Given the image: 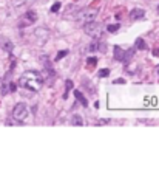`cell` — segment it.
<instances>
[{
    "instance_id": "obj_5",
    "label": "cell",
    "mask_w": 159,
    "mask_h": 169,
    "mask_svg": "<svg viewBox=\"0 0 159 169\" xmlns=\"http://www.w3.org/2000/svg\"><path fill=\"white\" fill-rule=\"evenodd\" d=\"M37 22V12L36 11H26L23 16L20 17V22H19V26L20 28H26V26L33 25Z\"/></svg>"
},
{
    "instance_id": "obj_4",
    "label": "cell",
    "mask_w": 159,
    "mask_h": 169,
    "mask_svg": "<svg viewBox=\"0 0 159 169\" xmlns=\"http://www.w3.org/2000/svg\"><path fill=\"white\" fill-rule=\"evenodd\" d=\"M28 113H29V110L28 107H26V104L23 103H19V104H16L14 106V109H12V118L16 119V121H25L26 118H28Z\"/></svg>"
},
{
    "instance_id": "obj_3",
    "label": "cell",
    "mask_w": 159,
    "mask_h": 169,
    "mask_svg": "<svg viewBox=\"0 0 159 169\" xmlns=\"http://www.w3.org/2000/svg\"><path fill=\"white\" fill-rule=\"evenodd\" d=\"M84 31L88 34V36L97 39V37H101V34H102V25L97 23L96 20L87 22V23H84Z\"/></svg>"
},
{
    "instance_id": "obj_24",
    "label": "cell",
    "mask_w": 159,
    "mask_h": 169,
    "mask_svg": "<svg viewBox=\"0 0 159 169\" xmlns=\"http://www.w3.org/2000/svg\"><path fill=\"white\" fill-rule=\"evenodd\" d=\"M158 14H159V6H158Z\"/></svg>"
},
{
    "instance_id": "obj_15",
    "label": "cell",
    "mask_w": 159,
    "mask_h": 169,
    "mask_svg": "<svg viewBox=\"0 0 159 169\" xmlns=\"http://www.w3.org/2000/svg\"><path fill=\"white\" fill-rule=\"evenodd\" d=\"M107 30L110 31V33H116V31L119 30V23H116V25H108Z\"/></svg>"
},
{
    "instance_id": "obj_25",
    "label": "cell",
    "mask_w": 159,
    "mask_h": 169,
    "mask_svg": "<svg viewBox=\"0 0 159 169\" xmlns=\"http://www.w3.org/2000/svg\"><path fill=\"white\" fill-rule=\"evenodd\" d=\"M0 86H2V82H0Z\"/></svg>"
},
{
    "instance_id": "obj_20",
    "label": "cell",
    "mask_w": 159,
    "mask_h": 169,
    "mask_svg": "<svg viewBox=\"0 0 159 169\" xmlns=\"http://www.w3.org/2000/svg\"><path fill=\"white\" fill-rule=\"evenodd\" d=\"M16 88H17L16 84H14V82H10V90H11V92H16Z\"/></svg>"
},
{
    "instance_id": "obj_18",
    "label": "cell",
    "mask_w": 159,
    "mask_h": 169,
    "mask_svg": "<svg viewBox=\"0 0 159 169\" xmlns=\"http://www.w3.org/2000/svg\"><path fill=\"white\" fill-rule=\"evenodd\" d=\"M59 10H60V3L56 2V3H54V5L51 6V12H56V11H59Z\"/></svg>"
},
{
    "instance_id": "obj_9",
    "label": "cell",
    "mask_w": 159,
    "mask_h": 169,
    "mask_svg": "<svg viewBox=\"0 0 159 169\" xmlns=\"http://www.w3.org/2000/svg\"><path fill=\"white\" fill-rule=\"evenodd\" d=\"M70 124L71 126H84V119H82V117H79V115H74V117L70 119Z\"/></svg>"
},
{
    "instance_id": "obj_8",
    "label": "cell",
    "mask_w": 159,
    "mask_h": 169,
    "mask_svg": "<svg viewBox=\"0 0 159 169\" xmlns=\"http://www.w3.org/2000/svg\"><path fill=\"white\" fill-rule=\"evenodd\" d=\"M133 54H134V48H130V50H127V51H124V57H122V62L124 64H128V61L133 57Z\"/></svg>"
},
{
    "instance_id": "obj_16",
    "label": "cell",
    "mask_w": 159,
    "mask_h": 169,
    "mask_svg": "<svg viewBox=\"0 0 159 169\" xmlns=\"http://www.w3.org/2000/svg\"><path fill=\"white\" fill-rule=\"evenodd\" d=\"M108 74H110V70H108V68H103V70H101V72H99V78H105V76H108Z\"/></svg>"
},
{
    "instance_id": "obj_11",
    "label": "cell",
    "mask_w": 159,
    "mask_h": 169,
    "mask_svg": "<svg viewBox=\"0 0 159 169\" xmlns=\"http://www.w3.org/2000/svg\"><path fill=\"white\" fill-rule=\"evenodd\" d=\"M96 64H97V57H88L87 59V68L88 70H93L94 67H96Z\"/></svg>"
},
{
    "instance_id": "obj_6",
    "label": "cell",
    "mask_w": 159,
    "mask_h": 169,
    "mask_svg": "<svg viewBox=\"0 0 159 169\" xmlns=\"http://www.w3.org/2000/svg\"><path fill=\"white\" fill-rule=\"evenodd\" d=\"M145 17V11L140 10V8H134V10H131L130 12V19L131 20H140Z\"/></svg>"
},
{
    "instance_id": "obj_1",
    "label": "cell",
    "mask_w": 159,
    "mask_h": 169,
    "mask_svg": "<svg viewBox=\"0 0 159 169\" xmlns=\"http://www.w3.org/2000/svg\"><path fill=\"white\" fill-rule=\"evenodd\" d=\"M20 87L26 88V90L29 92H39L40 88H42L43 86V78L42 74H40L39 72H33V70H29V72H25L23 74L20 76Z\"/></svg>"
},
{
    "instance_id": "obj_21",
    "label": "cell",
    "mask_w": 159,
    "mask_h": 169,
    "mask_svg": "<svg viewBox=\"0 0 159 169\" xmlns=\"http://www.w3.org/2000/svg\"><path fill=\"white\" fill-rule=\"evenodd\" d=\"M114 84H125V81H124V79H116Z\"/></svg>"
},
{
    "instance_id": "obj_10",
    "label": "cell",
    "mask_w": 159,
    "mask_h": 169,
    "mask_svg": "<svg viewBox=\"0 0 159 169\" xmlns=\"http://www.w3.org/2000/svg\"><path fill=\"white\" fill-rule=\"evenodd\" d=\"M74 95H76V98H77V101H79V103L82 104L84 107H87V106H88V103H87V99H85V96L82 95V92L76 90V92H74Z\"/></svg>"
},
{
    "instance_id": "obj_12",
    "label": "cell",
    "mask_w": 159,
    "mask_h": 169,
    "mask_svg": "<svg viewBox=\"0 0 159 169\" xmlns=\"http://www.w3.org/2000/svg\"><path fill=\"white\" fill-rule=\"evenodd\" d=\"M122 57H124V50L121 47H114V59L122 61Z\"/></svg>"
},
{
    "instance_id": "obj_13",
    "label": "cell",
    "mask_w": 159,
    "mask_h": 169,
    "mask_svg": "<svg viewBox=\"0 0 159 169\" xmlns=\"http://www.w3.org/2000/svg\"><path fill=\"white\" fill-rule=\"evenodd\" d=\"M73 86H74V84H73L71 79H68V81L65 82V95H63V98H65V99L68 98V92H70L71 88H73Z\"/></svg>"
},
{
    "instance_id": "obj_19",
    "label": "cell",
    "mask_w": 159,
    "mask_h": 169,
    "mask_svg": "<svg viewBox=\"0 0 159 169\" xmlns=\"http://www.w3.org/2000/svg\"><path fill=\"white\" fill-rule=\"evenodd\" d=\"M3 47H5V50H6V51H10V53H11V50H12V43H11L10 41L5 42V45H3Z\"/></svg>"
},
{
    "instance_id": "obj_7",
    "label": "cell",
    "mask_w": 159,
    "mask_h": 169,
    "mask_svg": "<svg viewBox=\"0 0 159 169\" xmlns=\"http://www.w3.org/2000/svg\"><path fill=\"white\" fill-rule=\"evenodd\" d=\"M36 37H39L42 43H43V42H47V41H48V37H49L48 30H45V28H37V30H36Z\"/></svg>"
},
{
    "instance_id": "obj_14",
    "label": "cell",
    "mask_w": 159,
    "mask_h": 169,
    "mask_svg": "<svg viewBox=\"0 0 159 169\" xmlns=\"http://www.w3.org/2000/svg\"><path fill=\"white\" fill-rule=\"evenodd\" d=\"M136 48H138V50H147V45H145V42L140 37L136 39Z\"/></svg>"
},
{
    "instance_id": "obj_23",
    "label": "cell",
    "mask_w": 159,
    "mask_h": 169,
    "mask_svg": "<svg viewBox=\"0 0 159 169\" xmlns=\"http://www.w3.org/2000/svg\"><path fill=\"white\" fill-rule=\"evenodd\" d=\"M156 72H158V76H159V65L156 67Z\"/></svg>"
},
{
    "instance_id": "obj_17",
    "label": "cell",
    "mask_w": 159,
    "mask_h": 169,
    "mask_svg": "<svg viewBox=\"0 0 159 169\" xmlns=\"http://www.w3.org/2000/svg\"><path fill=\"white\" fill-rule=\"evenodd\" d=\"M66 54H68V51H66V50H63V51H59V53H57V56H56V61H60L62 57H63V56H66Z\"/></svg>"
},
{
    "instance_id": "obj_22",
    "label": "cell",
    "mask_w": 159,
    "mask_h": 169,
    "mask_svg": "<svg viewBox=\"0 0 159 169\" xmlns=\"http://www.w3.org/2000/svg\"><path fill=\"white\" fill-rule=\"evenodd\" d=\"M153 54H154V56H156V54H159V50H154V51H153Z\"/></svg>"
},
{
    "instance_id": "obj_2",
    "label": "cell",
    "mask_w": 159,
    "mask_h": 169,
    "mask_svg": "<svg viewBox=\"0 0 159 169\" xmlns=\"http://www.w3.org/2000/svg\"><path fill=\"white\" fill-rule=\"evenodd\" d=\"M97 12H99L97 8H93V6L85 8V10L79 11V12L76 14V20H80V22H84V23H87V22H91V20L96 19V17H97Z\"/></svg>"
}]
</instances>
